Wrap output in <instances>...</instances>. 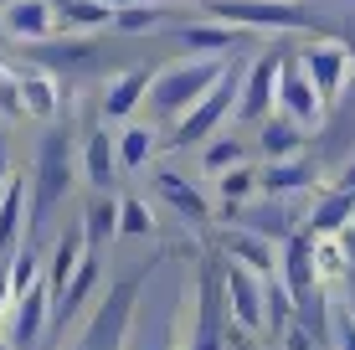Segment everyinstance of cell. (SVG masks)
<instances>
[{
    "mask_svg": "<svg viewBox=\"0 0 355 350\" xmlns=\"http://www.w3.org/2000/svg\"><path fill=\"white\" fill-rule=\"evenodd\" d=\"M31 211L26 222L31 227H46V216L57 211V201L72 191V175H78V165H72V144H67V129H46L42 150H36V170H31Z\"/></svg>",
    "mask_w": 355,
    "mask_h": 350,
    "instance_id": "1",
    "label": "cell"
},
{
    "mask_svg": "<svg viewBox=\"0 0 355 350\" xmlns=\"http://www.w3.org/2000/svg\"><path fill=\"white\" fill-rule=\"evenodd\" d=\"M222 62H211V57H201V62H175V67H165L160 78H150V103L160 108L165 119H180L186 108H196L211 93V82L222 78Z\"/></svg>",
    "mask_w": 355,
    "mask_h": 350,
    "instance_id": "2",
    "label": "cell"
},
{
    "mask_svg": "<svg viewBox=\"0 0 355 350\" xmlns=\"http://www.w3.org/2000/svg\"><path fill=\"white\" fill-rule=\"evenodd\" d=\"M134 299H139V279H124L114 294L98 304V315L88 320L83 330V345L78 350H124L129 340V320H134Z\"/></svg>",
    "mask_w": 355,
    "mask_h": 350,
    "instance_id": "3",
    "label": "cell"
},
{
    "mask_svg": "<svg viewBox=\"0 0 355 350\" xmlns=\"http://www.w3.org/2000/svg\"><path fill=\"white\" fill-rule=\"evenodd\" d=\"M237 78L242 72L237 67H227L222 78L211 82V93H206L196 108H186L180 114V124H175V134H170V150H186V144H196V139H206V134H216V124L232 114V88H237Z\"/></svg>",
    "mask_w": 355,
    "mask_h": 350,
    "instance_id": "4",
    "label": "cell"
},
{
    "mask_svg": "<svg viewBox=\"0 0 355 350\" xmlns=\"http://www.w3.org/2000/svg\"><path fill=\"white\" fill-rule=\"evenodd\" d=\"M216 21H232V26H273V31H299L309 26V16H304V6H293V0H211Z\"/></svg>",
    "mask_w": 355,
    "mask_h": 350,
    "instance_id": "5",
    "label": "cell"
},
{
    "mask_svg": "<svg viewBox=\"0 0 355 350\" xmlns=\"http://www.w3.org/2000/svg\"><path fill=\"white\" fill-rule=\"evenodd\" d=\"M0 31L10 36V42H46V36L57 31V6L52 0H10V6H0Z\"/></svg>",
    "mask_w": 355,
    "mask_h": 350,
    "instance_id": "6",
    "label": "cell"
},
{
    "mask_svg": "<svg viewBox=\"0 0 355 350\" xmlns=\"http://www.w3.org/2000/svg\"><path fill=\"white\" fill-rule=\"evenodd\" d=\"M278 108H284L293 124H314V119H320L324 98H320V88H314V78L304 72V62L278 67Z\"/></svg>",
    "mask_w": 355,
    "mask_h": 350,
    "instance_id": "7",
    "label": "cell"
},
{
    "mask_svg": "<svg viewBox=\"0 0 355 350\" xmlns=\"http://www.w3.org/2000/svg\"><path fill=\"white\" fill-rule=\"evenodd\" d=\"M52 324V288H46V279H36L31 288H21L16 294V320H10V345L16 350H31L36 335Z\"/></svg>",
    "mask_w": 355,
    "mask_h": 350,
    "instance_id": "8",
    "label": "cell"
},
{
    "mask_svg": "<svg viewBox=\"0 0 355 350\" xmlns=\"http://www.w3.org/2000/svg\"><path fill=\"white\" fill-rule=\"evenodd\" d=\"M263 304H268V299H263V283L252 279V268H248V263H232V268H227V309H232V320H237L242 330L258 335V330H268Z\"/></svg>",
    "mask_w": 355,
    "mask_h": 350,
    "instance_id": "9",
    "label": "cell"
},
{
    "mask_svg": "<svg viewBox=\"0 0 355 350\" xmlns=\"http://www.w3.org/2000/svg\"><path fill=\"white\" fill-rule=\"evenodd\" d=\"M299 62H304V72L314 78L320 98H335V93L345 88V72H350V57H345V46H335V42H320V46H309V52H304Z\"/></svg>",
    "mask_w": 355,
    "mask_h": 350,
    "instance_id": "10",
    "label": "cell"
},
{
    "mask_svg": "<svg viewBox=\"0 0 355 350\" xmlns=\"http://www.w3.org/2000/svg\"><path fill=\"white\" fill-rule=\"evenodd\" d=\"M191 350H227V330H222V283L216 273L201 279V315L191 330Z\"/></svg>",
    "mask_w": 355,
    "mask_h": 350,
    "instance_id": "11",
    "label": "cell"
},
{
    "mask_svg": "<svg viewBox=\"0 0 355 350\" xmlns=\"http://www.w3.org/2000/svg\"><path fill=\"white\" fill-rule=\"evenodd\" d=\"M278 57H263L248 78V98H242V119H268V108L278 103Z\"/></svg>",
    "mask_w": 355,
    "mask_h": 350,
    "instance_id": "12",
    "label": "cell"
},
{
    "mask_svg": "<svg viewBox=\"0 0 355 350\" xmlns=\"http://www.w3.org/2000/svg\"><path fill=\"white\" fill-rule=\"evenodd\" d=\"M26 196H31L26 180H16V175L0 186V252H16L21 247V222H26L21 207H26Z\"/></svg>",
    "mask_w": 355,
    "mask_h": 350,
    "instance_id": "13",
    "label": "cell"
},
{
    "mask_svg": "<svg viewBox=\"0 0 355 350\" xmlns=\"http://www.w3.org/2000/svg\"><path fill=\"white\" fill-rule=\"evenodd\" d=\"M83 252H88L83 227H67L62 243H57V252H52V268H46V288H52V294H62V288H67V279L78 273V258H83Z\"/></svg>",
    "mask_w": 355,
    "mask_h": 350,
    "instance_id": "14",
    "label": "cell"
},
{
    "mask_svg": "<svg viewBox=\"0 0 355 350\" xmlns=\"http://www.w3.org/2000/svg\"><path fill=\"white\" fill-rule=\"evenodd\" d=\"M114 160H119V139L108 129H93L88 134V150H83V165H88V180L98 191L114 186Z\"/></svg>",
    "mask_w": 355,
    "mask_h": 350,
    "instance_id": "15",
    "label": "cell"
},
{
    "mask_svg": "<svg viewBox=\"0 0 355 350\" xmlns=\"http://www.w3.org/2000/svg\"><path fill=\"white\" fill-rule=\"evenodd\" d=\"M144 93H150V72H124V78H114V82H108V93H103V114H108V119H124V114H134Z\"/></svg>",
    "mask_w": 355,
    "mask_h": 350,
    "instance_id": "16",
    "label": "cell"
},
{
    "mask_svg": "<svg viewBox=\"0 0 355 350\" xmlns=\"http://www.w3.org/2000/svg\"><path fill=\"white\" fill-rule=\"evenodd\" d=\"M237 36H242V26H232V21H201V26H186L180 31V42L186 46H196L201 57H211V52H227V46H237Z\"/></svg>",
    "mask_w": 355,
    "mask_h": 350,
    "instance_id": "17",
    "label": "cell"
},
{
    "mask_svg": "<svg viewBox=\"0 0 355 350\" xmlns=\"http://www.w3.org/2000/svg\"><path fill=\"white\" fill-rule=\"evenodd\" d=\"M52 6H57V21H67V26H83V31L114 26V6L108 0H52Z\"/></svg>",
    "mask_w": 355,
    "mask_h": 350,
    "instance_id": "18",
    "label": "cell"
},
{
    "mask_svg": "<svg viewBox=\"0 0 355 350\" xmlns=\"http://www.w3.org/2000/svg\"><path fill=\"white\" fill-rule=\"evenodd\" d=\"M21 98H26V114L36 119H52L62 98H57V82L46 78V72H21Z\"/></svg>",
    "mask_w": 355,
    "mask_h": 350,
    "instance_id": "19",
    "label": "cell"
},
{
    "mask_svg": "<svg viewBox=\"0 0 355 350\" xmlns=\"http://www.w3.org/2000/svg\"><path fill=\"white\" fill-rule=\"evenodd\" d=\"M288 294L293 299H304L309 294V279H314V268H320V263H314V247H309V237H288Z\"/></svg>",
    "mask_w": 355,
    "mask_h": 350,
    "instance_id": "20",
    "label": "cell"
},
{
    "mask_svg": "<svg viewBox=\"0 0 355 350\" xmlns=\"http://www.w3.org/2000/svg\"><path fill=\"white\" fill-rule=\"evenodd\" d=\"M155 186H160V196L170 201V207H175L180 216H191V222H201L206 216V201H201V191H191L186 180H180L175 170H160L155 175Z\"/></svg>",
    "mask_w": 355,
    "mask_h": 350,
    "instance_id": "21",
    "label": "cell"
},
{
    "mask_svg": "<svg viewBox=\"0 0 355 350\" xmlns=\"http://www.w3.org/2000/svg\"><path fill=\"white\" fill-rule=\"evenodd\" d=\"M83 237H88V247H103L108 237H119V201H108V196L88 201V216H83Z\"/></svg>",
    "mask_w": 355,
    "mask_h": 350,
    "instance_id": "22",
    "label": "cell"
},
{
    "mask_svg": "<svg viewBox=\"0 0 355 350\" xmlns=\"http://www.w3.org/2000/svg\"><path fill=\"white\" fill-rule=\"evenodd\" d=\"M355 211V191H345L340 186L335 196H324L320 207H314V216H309V227L314 232H335V227H345V216Z\"/></svg>",
    "mask_w": 355,
    "mask_h": 350,
    "instance_id": "23",
    "label": "cell"
},
{
    "mask_svg": "<svg viewBox=\"0 0 355 350\" xmlns=\"http://www.w3.org/2000/svg\"><path fill=\"white\" fill-rule=\"evenodd\" d=\"M160 21H165L160 0H134V6H119L114 10V26L119 31H155Z\"/></svg>",
    "mask_w": 355,
    "mask_h": 350,
    "instance_id": "24",
    "label": "cell"
},
{
    "mask_svg": "<svg viewBox=\"0 0 355 350\" xmlns=\"http://www.w3.org/2000/svg\"><path fill=\"white\" fill-rule=\"evenodd\" d=\"M150 150H155V134L144 124H129L124 134H119V165H124V170H139V165L150 160Z\"/></svg>",
    "mask_w": 355,
    "mask_h": 350,
    "instance_id": "25",
    "label": "cell"
},
{
    "mask_svg": "<svg viewBox=\"0 0 355 350\" xmlns=\"http://www.w3.org/2000/svg\"><path fill=\"white\" fill-rule=\"evenodd\" d=\"M299 144H304V134H299V124H293L288 114H284V119H268V124H263V150L273 155V160H278V155H293Z\"/></svg>",
    "mask_w": 355,
    "mask_h": 350,
    "instance_id": "26",
    "label": "cell"
},
{
    "mask_svg": "<svg viewBox=\"0 0 355 350\" xmlns=\"http://www.w3.org/2000/svg\"><path fill=\"white\" fill-rule=\"evenodd\" d=\"M227 252L237 263H248L252 273H273V243H263V237H232Z\"/></svg>",
    "mask_w": 355,
    "mask_h": 350,
    "instance_id": "27",
    "label": "cell"
},
{
    "mask_svg": "<svg viewBox=\"0 0 355 350\" xmlns=\"http://www.w3.org/2000/svg\"><path fill=\"white\" fill-rule=\"evenodd\" d=\"M258 186H263V191H273V196H278V191H299V186H309V170L288 160V165H273V170H263Z\"/></svg>",
    "mask_w": 355,
    "mask_h": 350,
    "instance_id": "28",
    "label": "cell"
},
{
    "mask_svg": "<svg viewBox=\"0 0 355 350\" xmlns=\"http://www.w3.org/2000/svg\"><path fill=\"white\" fill-rule=\"evenodd\" d=\"M150 227H155V216H150V207H144V201H134V196H124V201H119V232L144 237Z\"/></svg>",
    "mask_w": 355,
    "mask_h": 350,
    "instance_id": "29",
    "label": "cell"
},
{
    "mask_svg": "<svg viewBox=\"0 0 355 350\" xmlns=\"http://www.w3.org/2000/svg\"><path fill=\"white\" fill-rule=\"evenodd\" d=\"M0 114L26 119V98H21V72H6V67H0Z\"/></svg>",
    "mask_w": 355,
    "mask_h": 350,
    "instance_id": "30",
    "label": "cell"
},
{
    "mask_svg": "<svg viewBox=\"0 0 355 350\" xmlns=\"http://www.w3.org/2000/svg\"><path fill=\"white\" fill-rule=\"evenodd\" d=\"M252 186H258V175H252L248 165H237V170H227V175H222V191H227L232 201H237V196H248Z\"/></svg>",
    "mask_w": 355,
    "mask_h": 350,
    "instance_id": "31",
    "label": "cell"
},
{
    "mask_svg": "<svg viewBox=\"0 0 355 350\" xmlns=\"http://www.w3.org/2000/svg\"><path fill=\"white\" fill-rule=\"evenodd\" d=\"M232 160H242V144H216V150H206V170H227Z\"/></svg>",
    "mask_w": 355,
    "mask_h": 350,
    "instance_id": "32",
    "label": "cell"
},
{
    "mask_svg": "<svg viewBox=\"0 0 355 350\" xmlns=\"http://www.w3.org/2000/svg\"><path fill=\"white\" fill-rule=\"evenodd\" d=\"M10 304H16V283H10V252H0V320H6Z\"/></svg>",
    "mask_w": 355,
    "mask_h": 350,
    "instance_id": "33",
    "label": "cell"
},
{
    "mask_svg": "<svg viewBox=\"0 0 355 350\" xmlns=\"http://www.w3.org/2000/svg\"><path fill=\"white\" fill-rule=\"evenodd\" d=\"M284 345H288V350H309V335H304L299 324H288V340H284Z\"/></svg>",
    "mask_w": 355,
    "mask_h": 350,
    "instance_id": "34",
    "label": "cell"
},
{
    "mask_svg": "<svg viewBox=\"0 0 355 350\" xmlns=\"http://www.w3.org/2000/svg\"><path fill=\"white\" fill-rule=\"evenodd\" d=\"M345 350H355V320H345Z\"/></svg>",
    "mask_w": 355,
    "mask_h": 350,
    "instance_id": "35",
    "label": "cell"
},
{
    "mask_svg": "<svg viewBox=\"0 0 355 350\" xmlns=\"http://www.w3.org/2000/svg\"><path fill=\"white\" fill-rule=\"evenodd\" d=\"M340 186H345V191H355V165H350V170H345V180H340Z\"/></svg>",
    "mask_w": 355,
    "mask_h": 350,
    "instance_id": "36",
    "label": "cell"
},
{
    "mask_svg": "<svg viewBox=\"0 0 355 350\" xmlns=\"http://www.w3.org/2000/svg\"><path fill=\"white\" fill-rule=\"evenodd\" d=\"M6 180H10V175H6V150H0V186H6Z\"/></svg>",
    "mask_w": 355,
    "mask_h": 350,
    "instance_id": "37",
    "label": "cell"
},
{
    "mask_svg": "<svg viewBox=\"0 0 355 350\" xmlns=\"http://www.w3.org/2000/svg\"><path fill=\"white\" fill-rule=\"evenodd\" d=\"M0 350H16V345H6V340H0Z\"/></svg>",
    "mask_w": 355,
    "mask_h": 350,
    "instance_id": "38",
    "label": "cell"
},
{
    "mask_svg": "<svg viewBox=\"0 0 355 350\" xmlns=\"http://www.w3.org/2000/svg\"><path fill=\"white\" fill-rule=\"evenodd\" d=\"M0 6H10V0H0Z\"/></svg>",
    "mask_w": 355,
    "mask_h": 350,
    "instance_id": "39",
    "label": "cell"
}]
</instances>
